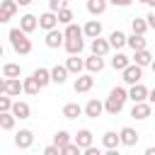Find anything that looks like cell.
<instances>
[{
	"mask_svg": "<svg viewBox=\"0 0 155 155\" xmlns=\"http://www.w3.org/2000/svg\"><path fill=\"white\" fill-rule=\"evenodd\" d=\"M150 70H153V73H155V61H153V65H150Z\"/></svg>",
	"mask_w": 155,
	"mask_h": 155,
	"instance_id": "816d5d0a",
	"label": "cell"
},
{
	"mask_svg": "<svg viewBox=\"0 0 155 155\" xmlns=\"http://www.w3.org/2000/svg\"><path fill=\"white\" fill-rule=\"evenodd\" d=\"M136 2H145V5H148V2H150V0H136Z\"/></svg>",
	"mask_w": 155,
	"mask_h": 155,
	"instance_id": "f907efd6",
	"label": "cell"
},
{
	"mask_svg": "<svg viewBox=\"0 0 155 155\" xmlns=\"http://www.w3.org/2000/svg\"><path fill=\"white\" fill-rule=\"evenodd\" d=\"M65 68H68L70 75H82V70H85V58H80V56H68V58H65Z\"/></svg>",
	"mask_w": 155,
	"mask_h": 155,
	"instance_id": "d6986e66",
	"label": "cell"
},
{
	"mask_svg": "<svg viewBox=\"0 0 155 155\" xmlns=\"http://www.w3.org/2000/svg\"><path fill=\"white\" fill-rule=\"evenodd\" d=\"M153 116H155V107H153Z\"/></svg>",
	"mask_w": 155,
	"mask_h": 155,
	"instance_id": "f5cc1de1",
	"label": "cell"
},
{
	"mask_svg": "<svg viewBox=\"0 0 155 155\" xmlns=\"http://www.w3.org/2000/svg\"><path fill=\"white\" fill-rule=\"evenodd\" d=\"M90 51H92V56H99V58H104V56L111 51V44H109V39L99 36V39H92V41H90Z\"/></svg>",
	"mask_w": 155,
	"mask_h": 155,
	"instance_id": "9c48e42d",
	"label": "cell"
},
{
	"mask_svg": "<svg viewBox=\"0 0 155 155\" xmlns=\"http://www.w3.org/2000/svg\"><path fill=\"white\" fill-rule=\"evenodd\" d=\"M22 82H24V94H29V97H36V94H39V90H41V85L36 82V78H34V75H29V78H24Z\"/></svg>",
	"mask_w": 155,
	"mask_h": 155,
	"instance_id": "d6a6232c",
	"label": "cell"
},
{
	"mask_svg": "<svg viewBox=\"0 0 155 155\" xmlns=\"http://www.w3.org/2000/svg\"><path fill=\"white\" fill-rule=\"evenodd\" d=\"M148 7H150V10H155V0H150V2H148Z\"/></svg>",
	"mask_w": 155,
	"mask_h": 155,
	"instance_id": "681fc988",
	"label": "cell"
},
{
	"mask_svg": "<svg viewBox=\"0 0 155 155\" xmlns=\"http://www.w3.org/2000/svg\"><path fill=\"white\" fill-rule=\"evenodd\" d=\"M92 87H94V75H90V73L78 75L75 82H73V90H75L78 94H85V92H90Z\"/></svg>",
	"mask_w": 155,
	"mask_h": 155,
	"instance_id": "5b68a950",
	"label": "cell"
},
{
	"mask_svg": "<svg viewBox=\"0 0 155 155\" xmlns=\"http://www.w3.org/2000/svg\"><path fill=\"white\" fill-rule=\"evenodd\" d=\"M73 19H75V17H73V10H70V7H63V10L58 12V24H65V27H68V24H73Z\"/></svg>",
	"mask_w": 155,
	"mask_h": 155,
	"instance_id": "8d00e7d4",
	"label": "cell"
},
{
	"mask_svg": "<svg viewBox=\"0 0 155 155\" xmlns=\"http://www.w3.org/2000/svg\"><path fill=\"white\" fill-rule=\"evenodd\" d=\"M102 145H104L107 150L119 148V145H121V136H119L116 131H104V133H102Z\"/></svg>",
	"mask_w": 155,
	"mask_h": 155,
	"instance_id": "484cf974",
	"label": "cell"
},
{
	"mask_svg": "<svg viewBox=\"0 0 155 155\" xmlns=\"http://www.w3.org/2000/svg\"><path fill=\"white\" fill-rule=\"evenodd\" d=\"M133 0H109V5H114V7H128Z\"/></svg>",
	"mask_w": 155,
	"mask_h": 155,
	"instance_id": "b9f144b4",
	"label": "cell"
},
{
	"mask_svg": "<svg viewBox=\"0 0 155 155\" xmlns=\"http://www.w3.org/2000/svg\"><path fill=\"white\" fill-rule=\"evenodd\" d=\"M68 68H65V63L63 65H53L51 68V80H53V85H63L65 80H68Z\"/></svg>",
	"mask_w": 155,
	"mask_h": 155,
	"instance_id": "4316f807",
	"label": "cell"
},
{
	"mask_svg": "<svg viewBox=\"0 0 155 155\" xmlns=\"http://www.w3.org/2000/svg\"><path fill=\"white\" fill-rule=\"evenodd\" d=\"M31 2H34V0H17V5H19V7H27V5H31Z\"/></svg>",
	"mask_w": 155,
	"mask_h": 155,
	"instance_id": "c3c4849f",
	"label": "cell"
},
{
	"mask_svg": "<svg viewBox=\"0 0 155 155\" xmlns=\"http://www.w3.org/2000/svg\"><path fill=\"white\" fill-rule=\"evenodd\" d=\"M2 78H7V80L22 78V65L19 63H2Z\"/></svg>",
	"mask_w": 155,
	"mask_h": 155,
	"instance_id": "f546056e",
	"label": "cell"
},
{
	"mask_svg": "<svg viewBox=\"0 0 155 155\" xmlns=\"http://www.w3.org/2000/svg\"><path fill=\"white\" fill-rule=\"evenodd\" d=\"M102 114H104V102L92 97V99L85 104V116H87V119H99Z\"/></svg>",
	"mask_w": 155,
	"mask_h": 155,
	"instance_id": "9a60e30c",
	"label": "cell"
},
{
	"mask_svg": "<svg viewBox=\"0 0 155 155\" xmlns=\"http://www.w3.org/2000/svg\"><path fill=\"white\" fill-rule=\"evenodd\" d=\"M85 7H87V12H90L92 17H99V15H104V12H107L109 0H87V2H85Z\"/></svg>",
	"mask_w": 155,
	"mask_h": 155,
	"instance_id": "44dd1931",
	"label": "cell"
},
{
	"mask_svg": "<svg viewBox=\"0 0 155 155\" xmlns=\"http://www.w3.org/2000/svg\"><path fill=\"white\" fill-rule=\"evenodd\" d=\"M44 155H61V148L51 143V145H46V148H44Z\"/></svg>",
	"mask_w": 155,
	"mask_h": 155,
	"instance_id": "60d3db41",
	"label": "cell"
},
{
	"mask_svg": "<svg viewBox=\"0 0 155 155\" xmlns=\"http://www.w3.org/2000/svg\"><path fill=\"white\" fill-rule=\"evenodd\" d=\"M148 116H153V104H150V102H140V104H133V107H131V119L145 121Z\"/></svg>",
	"mask_w": 155,
	"mask_h": 155,
	"instance_id": "30bf717a",
	"label": "cell"
},
{
	"mask_svg": "<svg viewBox=\"0 0 155 155\" xmlns=\"http://www.w3.org/2000/svg\"><path fill=\"white\" fill-rule=\"evenodd\" d=\"M148 102H150V104H153V107H155V87H153V90H150V97H148Z\"/></svg>",
	"mask_w": 155,
	"mask_h": 155,
	"instance_id": "7dc6e473",
	"label": "cell"
},
{
	"mask_svg": "<svg viewBox=\"0 0 155 155\" xmlns=\"http://www.w3.org/2000/svg\"><path fill=\"white\" fill-rule=\"evenodd\" d=\"M104 155H121L119 148H111V150H104Z\"/></svg>",
	"mask_w": 155,
	"mask_h": 155,
	"instance_id": "f6af8a7d",
	"label": "cell"
},
{
	"mask_svg": "<svg viewBox=\"0 0 155 155\" xmlns=\"http://www.w3.org/2000/svg\"><path fill=\"white\" fill-rule=\"evenodd\" d=\"M148 29H150V24H148L145 17H133V19H131V34H140V36H145Z\"/></svg>",
	"mask_w": 155,
	"mask_h": 155,
	"instance_id": "83f0119b",
	"label": "cell"
},
{
	"mask_svg": "<svg viewBox=\"0 0 155 155\" xmlns=\"http://www.w3.org/2000/svg\"><path fill=\"white\" fill-rule=\"evenodd\" d=\"M131 61H133L136 65H140V68H150L155 58H153V53H150V51L145 48V51H136V53L131 56Z\"/></svg>",
	"mask_w": 155,
	"mask_h": 155,
	"instance_id": "7402d4cb",
	"label": "cell"
},
{
	"mask_svg": "<svg viewBox=\"0 0 155 155\" xmlns=\"http://www.w3.org/2000/svg\"><path fill=\"white\" fill-rule=\"evenodd\" d=\"M131 63H133V61H131L126 53H121V51H116V53H114V58H111V68H114V70H119V73H124Z\"/></svg>",
	"mask_w": 155,
	"mask_h": 155,
	"instance_id": "d4e9b609",
	"label": "cell"
},
{
	"mask_svg": "<svg viewBox=\"0 0 155 155\" xmlns=\"http://www.w3.org/2000/svg\"><path fill=\"white\" fill-rule=\"evenodd\" d=\"M121 80L128 85V87H133V85H138L140 80H143V68L140 65H136V63H131L124 73H121Z\"/></svg>",
	"mask_w": 155,
	"mask_h": 155,
	"instance_id": "277c9868",
	"label": "cell"
},
{
	"mask_svg": "<svg viewBox=\"0 0 155 155\" xmlns=\"http://www.w3.org/2000/svg\"><path fill=\"white\" fill-rule=\"evenodd\" d=\"M63 34H65V39H85V31H82V27L80 24H68L65 29H63Z\"/></svg>",
	"mask_w": 155,
	"mask_h": 155,
	"instance_id": "e575fe53",
	"label": "cell"
},
{
	"mask_svg": "<svg viewBox=\"0 0 155 155\" xmlns=\"http://www.w3.org/2000/svg\"><path fill=\"white\" fill-rule=\"evenodd\" d=\"M73 143H75V145H80L82 150H87V148H92V145H94V136H92V131H90V128H80V131L73 136Z\"/></svg>",
	"mask_w": 155,
	"mask_h": 155,
	"instance_id": "7c38bea8",
	"label": "cell"
},
{
	"mask_svg": "<svg viewBox=\"0 0 155 155\" xmlns=\"http://www.w3.org/2000/svg\"><path fill=\"white\" fill-rule=\"evenodd\" d=\"M119 136H121V145H126V148H133V145H138V140H140V133H138L136 128H131V126H124V128L119 131Z\"/></svg>",
	"mask_w": 155,
	"mask_h": 155,
	"instance_id": "8fae6325",
	"label": "cell"
},
{
	"mask_svg": "<svg viewBox=\"0 0 155 155\" xmlns=\"http://www.w3.org/2000/svg\"><path fill=\"white\" fill-rule=\"evenodd\" d=\"M145 19H148V24H150V29H155V10H150V12L145 15Z\"/></svg>",
	"mask_w": 155,
	"mask_h": 155,
	"instance_id": "ee69618b",
	"label": "cell"
},
{
	"mask_svg": "<svg viewBox=\"0 0 155 155\" xmlns=\"http://www.w3.org/2000/svg\"><path fill=\"white\" fill-rule=\"evenodd\" d=\"M68 2L70 0H48V10L51 12H61L63 7H68Z\"/></svg>",
	"mask_w": 155,
	"mask_h": 155,
	"instance_id": "f35d334b",
	"label": "cell"
},
{
	"mask_svg": "<svg viewBox=\"0 0 155 155\" xmlns=\"http://www.w3.org/2000/svg\"><path fill=\"white\" fill-rule=\"evenodd\" d=\"M31 143H34V131H31V128H19V131L15 133V145H17L19 150L31 148Z\"/></svg>",
	"mask_w": 155,
	"mask_h": 155,
	"instance_id": "52a82bcc",
	"label": "cell"
},
{
	"mask_svg": "<svg viewBox=\"0 0 155 155\" xmlns=\"http://www.w3.org/2000/svg\"><path fill=\"white\" fill-rule=\"evenodd\" d=\"M19 29H22L24 34H31L34 29H39V17H36V15H29V12L22 15V17H19Z\"/></svg>",
	"mask_w": 155,
	"mask_h": 155,
	"instance_id": "e0dca14e",
	"label": "cell"
},
{
	"mask_svg": "<svg viewBox=\"0 0 155 155\" xmlns=\"http://www.w3.org/2000/svg\"><path fill=\"white\" fill-rule=\"evenodd\" d=\"M85 70H87L90 75L102 73V70H104V58H99V56H90V58H85Z\"/></svg>",
	"mask_w": 155,
	"mask_h": 155,
	"instance_id": "603a6c76",
	"label": "cell"
},
{
	"mask_svg": "<svg viewBox=\"0 0 155 155\" xmlns=\"http://www.w3.org/2000/svg\"><path fill=\"white\" fill-rule=\"evenodd\" d=\"M7 39H10V46H12L15 53H19V56H29V53H31V39H29V34H24L19 27H12V29L7 31Z\"/></svg>",
	"mask_w": 155,
	"mask_h": 155,
	"instance_id": "7a4b0ae2",
	"label": "cell"
},
{
	"mask_svg": "<svg viewBox=\"0 0 155 155\" xmlns=\"http://www.w3.org/2000/svg\"><path fill=\"white\" fill-rule=\"evenodd\" d=\"M126 102H128V90L126 87H111L109 90V97L104 99V111L109 116H119L124 111Z\"/></svg>",
	"mask_w": 155,
	"mask_h": 155,
	"instance_id": "6da1fadb",
	"label": "cell"
},
{
	"mask_svg": "<svg viewBox=\"0 0 155 155\" xmlns=\"http://www.w3.org/2000/svg\"><path fill=\"white\" fill-rule=\"evenodd\" d=\"M31 75L36 78V82L41 85V90H44L46 85H51V82H53V80H51V68H36Z\"/></svg>",
	"mask_w": 155,
	"mask_h": 155,
	"instance_id": "1f68e13d",
	"label": "cell"
},
{
	"mask_svg": "<svg viewBox=\"0 0 155 155\" xmlns=\"http://www.w3.org/2000/svg\"><path fill=\"white\" fill-rule=\"evenodd\" d=\"M17 10H19L17 0H2V5H0V22H2V24L10 22V19L17 15Z\"/></svg>",
	"mask_w": 155,
	"mask_h": 155,
	"instance_id": "4fadbf2b",
	"label": "cell"
},
{
	"mask_svg": "<svg viewBox=\"0 0 155 155\" xmlns=\"http://www.w3.org/2000/svg\"><path fill=\"white\" fill-rule=\"evenodd\" d=\"M44 44H46L48 48H61V46H65V34H63L61 29L46 31V39H44Z\"/></svg>",
	"mask_w": 155,
	"mask_h": 155,
	"instance_id": "5bb4252c",
	"label": "cell"
},
{
	"mask_svg": "<svg viewBox=\"0 0 155 155\" xmlns=\"http://www.w3.org/2000/svg\"><path fill=\"white\" fill-rule=\"evenodd\" d=\"M0 92L7 94V97H19V92H24V82H22L19 78H15V80L2 78V80H0Z\"/></svg>",
	"mask_w": 155,
	"mask_h": 155,
	"instance_id": "3957f363",
	"label": "cell"
},
{
	"mask_svg": "<svg viewBox=\"0 0 155 155\" xmlns=\"http://www.w3.org/2000/svg\"><path fill=\"white\" fill-rule=\"evenodd\" d=\"M61 155H82V148H80V145H75V143H70V145L61 148Z\"/></svg>",
	"mask_w": 155,
	"mask_h": 155,
	"instance_id": "ab89813d",
	"label": "cell"
},
{
	"mask_svg": "<svg viewBox=\"0 0 155 155\" xmlns=\"http://www.w3.org/2000/svg\"><path fill=\"white\" fill-rule=\"evenodd\" d=\"M12 107H15V99H12V97H7V94H2V97H0V114L12 111Z\"/></svg>",
	"mask_w": 155,
	"mask_h": 155,
	"instance_id": "74e56055",
	"label": "cell"
},
{
	"mask_svg": "<svg viewBox=\"0 0 155 155\" xmlns=\"http://www.w3.org/2000/svg\"><path fill=\"white\" fill-rule=\"evenodd\" d=\"M12 114L17 116V121H27L31 116V107L22 99H15V107H12Z\"/></svg>",
	"mask_w": 155,
	"mask_h": 155,
	"instance_id": "ffe728a7",
	"label": "cell"
},
{
	"mask_svg": "<svg viewBox=\"0 0 155 155\" xmlns=\"http://www.w3.org/2000/svg\"><path fill=\"white\" fill-rule=\"evenodd\" d=\"M128 48L136 53V51H145L148 48V39L145 36H140V34H131L128 36Z\"/></svg>",
	"mask_w": 155,
	"mask_h": 155,
	"instance_id": "f1b7e54d",
	"label": "cell"
},
{
	"mask_svg": "<svg viewBox=\"0 0 155 155\" xmlns=\"http://www.w3.org/2000/svg\"><path fill=\"white\" fill-rule=\"evenodd\" d=\"M63 48L68 51V56H80L85 51V39H65Z\"/></svg>",
	"mask_w": 155,
	"mask_h": 155,
	"instance_id": "cb8c5ba5",
	"label": "cell"
},
{
	"mask_svg": "<svg viewBox=\"0 0 155 155\" xmlns=\"http://www.w3.org/2000/svg\"><path fill=\"white\" fill-rule=\"evenodd\" d=\"M107 39H109V44H111V48H114V51H121L124 46H128V36H126L121 29H114Z\"/></svg>",
	"mask_w": 155,
	"mask_h": 155,
	"instance_id": "ac0fdd59",
	"label": "cell"
},
{
	"mask_svg": "<svg viewBox=\"0 0 155 155\" xmlns=\"http://www.w3.org/2000/svg\"><path fill=\"white\" fill-rule=\"evenodd\" d=\"M143 155H155V145H148V148H145V153H143Z\"/></svg>",
	"mask_w": 155,
	"mask_h": 155,
	"instance_id": "bcb514c9",
	"label": "cell"
},
{
	"mask_svg": "<svg viewBox=\"0 0 155 155\" xmlns=\"http://www.w3.org/2000/svg\"><path fill=\"white\" fill-rule=\"evenodd\" d=\"M39 29H44V31H53V29H58V12H44V15H39Z\"/></svg>",
	"mask_w": 155,
	"mask_h": 155,
	"instance_id": "ba28073f",
	"label": "cell"
},
{
	"mask_svg": "<svg viewBox=\"0 0 155 155\" xmlns=\"http://www.w3.org/2000/svg\"><path fill=\"white\" fill-rule=\"evenodd\" d=\"M15 124H17V116H15L12 111L0 114V128H2V131H12V128H15Z\"/></svg>",
	"mask_w": 155,
	"mask_h": 155,
	"instance_id": "d590c367",
	"label": "cell"
},
{
	"mask_svg": "<svg viewBox=\"0 0 155 155\" xmlns=\"http://www.w3.org/2000/svg\"><path fill=\"white\" fill-rule=\"evenodd\" d=\"M70 143H73V136H70L65 128H61V131H56V133H53V145L65 148V145H70Z\"/></svg>",
	"mask_w": 155,
	"mask_h": 155,
	"instance_id": "836d02e7",
	"label": "cell"
},
{
	"mask_svg": "<svg viewBox=\"0 0 155 155\" xmlns=\"http://www.w3.org/2000/svg\"><path fill=\"white\" fill-rule=\"evenodd\" d=\"M82 31H85V36L92 41V39H99L102 36V22L99 19H87L85 24H82Z\"/></svg>",
	"mask_w": 155,
	"mask_h": 155,
	"instance_id": "2e32d148",
	"label": "cell"
},
{
	"mask_svg": "<svg viewBox=\"0 0 155 155\" xmlns=\"http://www.w3.org/2000/svg\"><path fill=\"white\" fill-rule=\"evenodd\" d=\"M148 97H150V90L143 85V82H138V85H133V87H128V99L133 102V104H140V102H148Z\"/></svg>",
	"mask_w": 155,
	"mask_h": 155,
	"instance_id": "8992f818",
	"label": "cell"
},
{
	"mask_svg": "<svg viewBox=\"0 0 155 155\" xmlns=\"http://www.w3.org/2000/svg\"><path fill=\"white\" fill-rule=\"evenodd\" d=\"M82 155H104V153H102L99 148H94V145H92V148H87V150H82Z\"/></svg>",
	"mask_w": 155,
	"mask_h": 155,
	"instance_id": "7bdbcfd3",
	"label": "cell"
},
{
	"mask_svg": "<svg viewBox=\"0 0 155 155\" xmlns=\"http://www.w3.org/2000/svg\"><path fill=\"white\" fill-rule=\"evenodd\" d=\"M65 119H78L80 114H85V107H80L78 102H68L65 107H63V111H61Z\"/></svg>",
	"mask_w": 155,
	"mask_h": 155,
	"instance_id": "4dcf8cb0",
	"label": "cell"
}]
</instances>
